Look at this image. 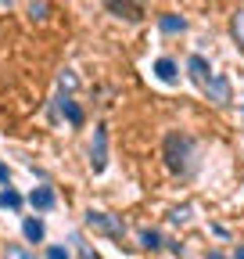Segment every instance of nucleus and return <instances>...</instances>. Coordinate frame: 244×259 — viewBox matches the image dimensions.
Here are the masks:
<instances>
[{
    "mask_svg": "<svg viewBox=\"0 0 244 259\" xmlns=\"http://www.w3.org/2000/svg\"><path fill=\"white\" fill-rule=\"evenodd\" d=\"M158 29H162V32H183V29H187V18H179V15H162V18H158Z\"/></svg>",
    "mask_w": 244,
    "mask_h": 259,
    "instance_id": "obj_10",
    "label": "nucleus"
},
{
    "mask_svg": "<svg viewBox=\"0 0 244 259\" xmlns=\"http://www.w3.org/2000/svg\"><path fill=\"white\" fill-rule=\"evenodd\" d=\"M140 245L144 248H162V234L158 231H140Z\"/></svg>",
    "mask_w": 244,
    "mask_h": 259,
    "instance_id": "obj_13",
    "label": "nucleus"
},
{
    "mask_svg": "<svg viewBox=\"0 0 244 259\" xmlns=\"http://www.w3.org/2000/svg\"><path fill=\"white\" fill-rule=\"evenodd\" d=\"M108 11H115L118 18H130V22H137V18H140L137 4H126V0H108Z\"/></svg>",
    "mask_w": 244,
    "mask_h": 259,
    "instance_id": "obj_9",
    "label": "nucleus"
},
{
    "mask_svg": "<svg viewBox=\"0 0 244 259\" xmlns=\"http://www.w3.org/2000/svg\"><path fill=\"white\" fill-rule=\"evenodd\" d=\"M108 166V126L94 130V144H90V169L101 173Z\"/></svg>",
    "mask_w": 244,
    "mask_h": 259,
    "instance_id": "obj_3",
    "label": "nucleus"
},
{
    "mask_svg": "<svg viewBox=\"0 0 244 259\" xmlns=\"http://www.w3.org/2000/svg\"><path fill=\"white\" fill-rule=\"evenodd\" d=\"M187 72H191V79L205 90L208 87V79H212V69H208V61L201 58V54H191V61H187Z\"/></svg>",
    "mask_w": 244,
    "mask_h": 259,
    "instance_id": "obj_4",
    "label": "nucleus"
},
{
    "mask_svg": "<svg viewBox=\"0 0 244 259\" xmlns=\"http://www.w3.org/2000/svg\"><path fill=\"white\" fill-rule=\"evenodd\" d=\"M57 83H61V90H76V76H72V72H61Z\"/></svg>",
    "mask_w": 244,
    "mask_h": 259,
    "instance_id": "obj_19",
    "label": "nucleus"
},
{
    "mask_svg": "<svg viewBox=\"0 0 244 259\" xmlns=\"http://www.w3.org/2000/svg\"><path fill=\"white\" fill-rule=\"evenodd\" d=\"M29 15H33V18H43V15H47V4H43V0H33V4H29Z\"/></svg>",
    "mask_w": 244,
    "mask_h": 259,
    "instance_id": "obj_16",
    "label": "nucleus"
},
{
    "mask_svg": "<svg viewBox=\"0 0 244 259\" xmlns=\"http://www.w3.org/2000/svg\"><path fill=\"white\" fill-rule=\"evenodd\" d=\"M79 255H83V259H97V255H94V252H90V248H86V245H83V248H79Z\"/></svg>",
    "mask_w": 244,
    "mask_h": 259,
    "instance_id": "obj_20",
    "label": "nucleus"
},
{
    "mask_svg": "<svg viewBox=\"0 0 244 259\" xmlns=\"http://www.w3.org/2000/svg\"><path fill=\"white\" fill-rule=\"evenodd\" d=\"M86 227H90V231H97V234H108V238H122V234H126L122 220H115V216H108L101 209H90L86 212Z\"/></svg>",
    "mask_w": 244,
    "mask_h": 259,
    "instance_id": "obj_2",
    "label": "nucleus"
},
{
    "mask_svg": "<svg viewBox=\"0 0 244 259\" xmlns=\"http://www.w3.org/2000/svg\"><path fill=\"white\" fill-rule=\"evenodd\" d=\"M4 259H36L29 248H22V245H8V252H4Z\"/></svg>",
    "mask_w": 244,
    "mask_h": 259,
    "instance_id": "obj_14",
    "label": "nucleus"
},
{
    "mask_svg": "<svg viewBox=\"0 0 244 259\" xmlns=\"http://www.w3.org/2000/svg\"><path fill=\"white\" fill-rule=\"evenodd\" d=\"M57 108H61V115H65L72 126H83V108L72 101V97H61V101H57Z\"/></svg>",
    "mask_w": 244,
    "mask_h": 259,
    "instance_id": "obj_8",
    "label": "nucleus"
},
{
    "mask_svg": "<svg viewBox=\"0 0 244 259\" xmlns=\"http://www.w3.org/2000/svg\"><path fill=\"white\" fill-rule=\"evenodd\" d=\"M155 76H158L162 83H176V79H179L176 61H172V58H158V61H155Z\"/></svg>",
    "mask_w": 244,
    "mask_h": 259,
    "instance_id": "obj_7",
    "label": "nucleus"
},
{
    "mask_svg": "<svg viewBox=\"0 0 244 259\" xmlns=\"http://www.w3.org/2000/svg\"><path fill=\"white\" fill-rule=\"evenodd\" d=\"M29 205H33L36 212L54 209V191H50V187H33V194H29Z\"/></svg>",
    "mask_w": 244,
    "mask_h": 259,
    "instance_id": "obj_6",
    "label": "nucleus"
},
{
    "mask_svg": "<svg viewBox=\"0 0 244 259\" xmlns=\"http://www.w3.org/2000/svg\"><path fill=\"white\" fill-rule=\"evenodd\" d=\"M47 259H69V248H61V245H50V248H47Z\"/></svg>",
    "mask_w": 244,
    "mask_h": 259,
    "instance_id": "obj_18",
    "label": "nucleus"
},
{
    "mask_svg": "<svg viewBox=\"0 0 244 259\" xmlns=\"http://www.w3.org/2000/svg\"><path fill=\"white\" fill-rule=\"evenodd\" d=\"M0 4H11V0H0Z\"/></svg>",
    "mask_w": 244,
    "mask_h": 259,
    "instance_id": "obj_23",
    "label": "nucleus"
},
{
    "mask_svg": "<svg viewBox=\"0 0 244 259\" xmlns=\"http://www.w3.org/2000/svg\"><path fill=\"white\" fill-rule=\"evenodd\" d=\"M0 205H4V209H22V194L15 187H4V191H0Z\"/></svg>",
    "mask_w": 244,
    "mask_h": 259,
    "instance_id": "obj_12",
    "label": "nucleus"
},
{
    "mask_svg": "<svg viewBox=\"0 0 244 259\" xmlns=\"http://www.w3.org/2000/svg\"><path fill=\"white\" fill-rule=\"evenodd\" d=\"M0 184H8V166L0 162Z\"/></svg>",
    "mask_w": 244,
    "mask_h": 259,
    "instance_id": "obj_21",
    "label": "nucleus"
},
{
    "mask_svg": "<svg viewBox=\"0 0 244 259\" xmlns=\"http://www.w3.org/2000/svg\"><path fill=\"white\" fill-rule=\"evenodd\" d=\"M22 234H25L29 241H43V220H33V216H29V220L22 223Z\"/></svg>",
    "mask_w": 244,
    "mask_h": 259,
    "instance_id": "obj_11",
    "label": "nucleus"
},
{
    "mask_svg": "<svg viewBox=\"0 0 244 259\" xmlns=\"http://www.w3.org/2000/svg\"><path fill=\"white\" fill-rule=\"evenodd\" d=\"M205 94H208V101H216V105H230V83L223 76H212Z\"/></svg>",
    "mask_w": 244,
    "mask_h": 259,
    "instance_id": "obj_5",
    "label": "nucleus"
},
{
    "mask_svg": "<svg viewBox=\"0 0 244 259\" xmlns=\"http://www.w3.org/2000/svg\"><path fill=\"white\" fill-rule=\"evenodd\" d=\"M233 259H244V248H237V252H233Z\"/></svg>",
    "mask_w": 244,
    "mask_h": 259,
    "instance_id": "obj_22",
    "label": "nucleus"
},
{
    "mask_svg": "<svg viewBox=\"0 0 244 259\" xmlns=\"http://www.w3.org/2000/svg\"><path fill=\"white\" fill-rule=\"evenodd\" d=\"M169 220H172V223H187V220H191V205H183V209H176V212H172Z\"/></svg>",
    "mask_w": 244,
    "mask_h": 259,
    "instance_id": "obj_17",
    "label": "nucleus"
},
{
    "mask_svg": "<svg viewBox=\"0 0 244 259\" xmlns=\"http://www.w3.org/2000/svg\"><path fill=\"white\" fill-rule=\"evenodd\" d=\"M194 158H198V148L187 134H169L165 137V162H169V169L176 173H191L194 169Z\"/></svg>",
    "mask_w": 244,
    "mask_h": 259,
    "instance_id": "obj_1",
    "label": "nucleus"
},
{
    "mask_svg": "<svg viewBox=\"0 0 244 259\" xmlns=\"http://www.w3.org/2000/svg\"><path fill=\"white\" fill-rule=\"evenodd\" d=\"M233 36H237V44L244 47V11L233 15Z\"/></svg>",
    "mask_w": 244,
    "mask_h": 259,
    "instance_id": "obj_15",
    "label": "nucleus"
}]
</instances>
